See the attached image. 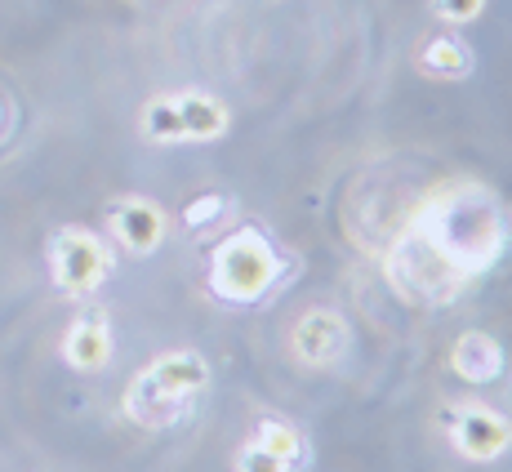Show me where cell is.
<instances>
[{
    "instance_id": "1",
    "label": "cell",
    "mask_w": 512,
    "mask_h": 472,
    "mask_svg": "<svg viewBox=\"0 0 512 472\" xmlns=\"http://www.w3.org/2000/svg\"><path fill=\"white\" fill-rule=\"evenodd\" d=\"M508 214L481 183L437 188L419 205L410 232L388 254V281L410 303H455V294L486 277L508 250Z\"/></svg>"
},
{
    "instance_id": "2",
    "label": "cell",
    "mask_w": 512,
    "mask_h": 472,
    "mask_svg": "<svg viewBox=\"0 0 512 472\" xmlns=\"http://www.w3.org/2000/svg\"><path fill=\"white\" fill-rule=\"evenodd\" d=\"M281 272L285 259L272 245V236H263L259 228H236L214 245L205 290L228 308H254L281 285Z\"/></svg>"
},
{
    "instance_id": "3",
    "label": "cell",
    "mask_w": 512,
    "mask_h": 472,
    "mask_svg": "<svg viewBox=\"0 0 512 472\" xmlns=\"http://www.w3.org/2000/svg\"><path fill=\"white\" fill-rule=\"evenodd\" d=\"M49 259V281L67 299H94L116 272V254L90 228H58L45 245Z\"/></svg>"
},
{
    "instance_id": "4",
    "label": "cell",
    "mask_w": 512,
    "mask_h": 472,
    "mask_svg": "<svg viewBox=\"0 0 512 472\" xmlns=\"http://www.w3.org/2000/svg\"><path fill=\"white\" fill-rule=\"evenodd\" d=\"M232 125L228 107L214 94H161L143 107L139 130L152 143H214Z\"/></svg>"
},
{
    "instance_id": "5",
    "label": "cell",
    "mask_w": 512,
    "mask_h": 472,
    "mask_svg": "<svg viewBox=\"0 0 512 472\" xmlns=\"http://www.w3.org/2000/svg\"><path fill=\"white\" fill-rule=\"evenodd\" d=\"M441 432L455 446V455L468 464H495L512 446V424L481 401H450L441 410Z\"/></svg>"
},
{
    "instance_id": "6",
    "label": "cell",
    "mask_w": 512,
    "mask_h": 472,
    "mask_svg": "<svg viewBox=\"0 0 512 472\" xmlns=\"http://www.w3.org/2000/svg\"><path fill=\"white\" fill-rule=\"evenodd\" d=\"M352 326L334 308H308L290 330V357L308 370H334L348 357Z\"/></svg>"
},
{
    "instance_id": "7",
    "label": "cell",
    "mask_w": 512,
    "mask_h": 472,
    "mask_svg": "<svg viewBox=\"0 0 512 472\" xmlns=\"http://www.w3.org/2000/svg\"><path fill=\"white\" fill-rule=\"evenodd\" d=\"M107 232H112V241L121 245L125 254H147L161 250L165 232H170V223H165V210L156 201H147V196H116L112 205H107Z\"/></svg>"
},
{
    "instance_id": "8",
    "label": "cell",
    "mask_w": 512,
    "mask_h": 472,
    "mask_svg": "<svg viewBox=\"0 0 512 472\" xmlns=\"http://www.w3.org/2000/svg\"><path fill=\"white\" fill-rule=\"evenodd\" d=\"M121 406H125V419H130V424H139L143 432H170V428H179L183 419L192 415L196 401L174 397V392L161 388V383L152 379V370L143 366L139 375L130 379V388H125Z\"/></svg>"
},
{
    "instance_id": "9",
    "label": "cell",
    "mask_w": 512,
    "mask_h": 472,
    "mask_svg": "<svg viewBox=\"0 0 512 472\" xmlns=\"http://www.w3.org/2000/svg\"><path fill=\"white\" fill-rule=\"evenodd\" d=\"M58 352H63V361L72 370H81V375H98V370L112 366L116 339H112V321H107V312L85 308L81 317H76L72 326L63 330V343H58Z\"/></svg>"
},
{
    "instance_id": "10",
    "label": "cell",
    "mask_w": 512,
    "mask_h": 472,
    "mask_svg": "<svg viewBox=\"0 0 512 472\" xmlns=\"http://www.w3.org/2000/svg\"><path fill=\"white\" fill-rule=\"evenodd\" d=\"M504 343L486 330H464L455 343H450V370H455L472 388H486L504 375Z\"/></svg>"
},
{
    "instance_id": "11",
    "label": "cell",
    "mask_w": 512,
    "mask_h": 472,
    "mask_svg": "<svg viewBox=\"0 0 512 472\" xmlns=\"http://www.w3.org/2000/svg\"><path fill=\"white\" fill-rule=\"evenodd\" d=\"M415 72L428 76V81H468L472 72H477V54H472V45L464 41V36L446 32V36H432L428 45L415 54Z\"/></svg>"
},
{
    "instance_id": "12",
    "label": "cell",
    "mask_w": 512,
    "mask_h": 472,
    "mask_svg": "<svg viewBox=\"0 0 512 472\" xmlns=\"http://www.w3.org/2000/svg\"><path fill=\"white\" fill-rule=\"evenodd\" d=\"M147 370H152V379L161 383V388H170L174 397H183V401H196L210 388V361L192 348L161 352L156 361H147Z\"/></svg>"
},
{
    "instance_id": "13",
    "label": "cell",
    "mask_w": 512,
    "mask_h": 472,
    "mask_svg": "<svg viewBox=\"0 0 512 472\" xmlns=\"http://www.w3.org/2000/svg\"><path fill=\"white\" fill-rule=\"evenodd\" d=\"M254 441H259V446L268 450V455H277L290 472L308 468V459H312L308 437H303V432L294 428L290 419H281V415H263L259 424H254Z\"/></svg>"
},
{
    "instance_id": "14",
    "label": "cell",
    "mask_w": 512,
    "mask_h": 472,
    "mask_svg": "<svg viewBox=\"0 0 512 472\" xmlns=\"http://www.w3.org/2000/svg\"><path fill=\"white\" fill-rule=\"evenodd\" d=\"M428 5H432V14H437L441 23H450V27H468V23H477V18H481L486 0H428Z\"/></svg>"
},
{
    "instance_id": "15",
    "label": "cell",
    "mask_w": 512,
    "mask_h": 472,
    "mask_svg": "<svg viewBox=\"0 0 512 472\" xmlns=\"http://www.w3.org/2000/svg\"><path fill=\"white\" fill-rule=\"evenodd\" d=\"M236 472H290V468H285L277 455H268V450L250 437L241 450H236Z\"/></svg>"
},
{
    "instance_id": "16",
    "label": "cell",
    "mask_w": 512,
    "mask_h": 472,
    "mask_svg": "<svg viewBox=\"0 0 512 472\" xmlns=\"http://www.w3.org/2000/svg\"><path fill=\"white\" fill-rule=\"evenodd\" d=\"M219 210H228V201H223V196H205V201H192V205H187V210H183V223H187V228H205V223H210Z\"/></svg>"
}]
</instances>
